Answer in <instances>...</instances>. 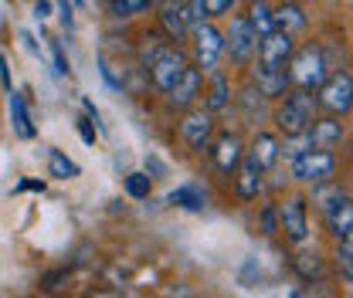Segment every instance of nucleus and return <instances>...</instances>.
Segmentation results:
<instances>
[{"mask_svg":"<svg viewBox=\"0 0 353 298\" xmlns=\"http://www.w3.org/2000/svg\"><path fill=\"white\" fill-rule=\"evenodd\" d=\"M75 3H79V7H85V0H75Z\"/></svg>","mask_w":353,"mask_h":298,"instance_id":"nucleus-45","label":"nucleus"},{"mask_svg":"<svg viewBox=\"0 0 353 298\" xmlns=\"http://www.w3.org/2000/svg\"><path fill=\"white\" fill-rule=\"evenodd\" d=\"M245 21H248V28L255 31V38H259V41H262L265 34H272V31H275L272 3H268V0H252V3L245 7Z\"/></svg>","mask_w":353,"mask_h":298,"instance_id":"nucleus-25","label":"nucleus"},{"mask_svg":"<svg viewBox=\"0 0 353 298\" xmlns=\"http://www.w3.org/2000/svg\"><path fill=\"white\" fill-rule=\"evenodd\" d=\"M316 109L333 116V119H343L353 112V75L347 68L330 72L326 82L316 88Z\"/></svg>","mask_w":353,"mask_h":298,"instance_id":"nucleus-4","label":"nucleus"},{"mask_svg":"<svg viewBox=\"0 0 353 298\" xmlns=\"http://www.w3.org/2000/svg\"><path fill=\"white\" fill-rule=\"evenodd\" d=\"M79 173L82 170H79L75 160H68V156H65L61 149H54V146L48 149V176H54V180H75Z\"/></svg>","mask_w":353,"mask_h":298,"instance_id":"nucleus-26","label":"nucleus"},{"mask_svg":"<svg viewBox=\"0 0 353 298\" xmlns=\"http://www.w3.org/2000/svg\"><path fill=\"white\" fill-rule=\"evenodd\" d=\"M279 231V211H275V204H268L262 211V234H275Z\"/></svg>","mask_w":353,"mask_h":298,"instance_id":"nucleus-34","label":"nucleus"},{"mask_svg":"<svg viewBox=\"0 0 353 298\" xmlns=\"http://www.w3.org/2000/svg\"><path fill=\"white\" fill-rule=\"evenodd\" d=\"M123 187H126V193H130L132 200H146V197H150V190H153V176L136 170V173L126 176V183H123Z\"/></svg>","mask_w":353,"mask_h":298,"instance_id":"nucleus-28","label":"nucleus"},{"mask_svg":"<svg viewBox=\"0 0 353 298\" xmlns=\"http://www.w3.org/2000/svg\"><path fill=\"white\" fill-rule=\"evenodd\" d=\"M68 278H72V268H51V271H44L41 275V285H38V288L51 295V292H58L61 281H68Z\"/></svg>","mask_w":353,"mask_h":298,"instance_id":"nucleus-30","label":"nucleus"},{"mask_svg":"<svg viewBox=\"0 0 353 298\" xmlns=\"http://www.w3.org/2000/svg\"><path fill=\"white\" fill-rule=\"evenodd\" d=\"M208 156H211V167L221 173V176H231L238 170V163L245 160V139L231 129H221L218 136L211 139L208 146Z\"/></svg>","mask_w":353,"mask_h":298,"instance_id":"nucleus-9","label":"nucleus"},{"mask_svg":"<svg viewBox=\"0 0 353 298\" xmlns=\"http://www.w3.org/2000/svg\"><path fill=\"white\" fill-rule=\"evenodd\" d=\"M306 136L312 142V149H333V146L343 142V123L333 119V116H316L312 126L306 129Z\"/></svg>","mask_w":353,"mask_h":298,"instance_id":"nucleus-18","label":"nucleus"},{"mask_svg":"<svg viewBox=\"0 0 353 298\" xmlns=\"http://www.w3.org/2000/svg\"><path fill=\"white\" fill-rule=\"evenodd\" d=\"M160 0H102V10L112 17V21H136L150 10H157Z\"/></svg>","mask_w":353,"mask_h":298,"instance_id":"nucleus-23","label":"nucleus"},{"mask_svg":"<svg viewBox=\"0 0 353 298\" xmlns=\"http://www.w3.org/2000/svg\"><path fill=\"white\" fill-rule=\"evenodd\" d=\"M157 28L170 44H183L190 38V24L183 17V0H160L157 3Z\"/></svg>","mask_w":353,"mask_h":298,"instance_id":"nucleus-13","label":"nucleus"},{"mask_svg":"<svg viewBox=\"0 0 353 298\" xmlns=\"http://www.w3.org/2000/svg\"><path fill=\"white\" fill-rule=\"evenodd\" d=\"M48 51H51V61H54V72L58 75H68V58H65V47L58 38H48Z\"/></svg>","mask_w":353,"mask_h":298,"instance_id":"nucleus-33","label":"nucleus"},{"mask_svg":"<svg viewBox=\"0 0 353 298\" xmlns=\"http://www.w3.org/2000/svg\"><path fill=\"white\" fill-rule=\"evenodd\" d=\"M75 126H79V136L85 139L88 146H95V123H92L88 116H79V119H75Z\"/></svg>","mask_w":353,"mask_h":298,"instance_id":"nucleus-35","label":"nucleus"},{"mask_svg":"<svg viewBox=\"0 0 353 298\" xmlns=\"http://www.w3.org/2000/svg\"><path fill=\"white\" fill-rule=\"evenodd\" d=\"M245 156H248V160H255L262 170H272V167L282 160V139H279V132L259 129V132H255V139L248 142Z\"/></svg>","mask_w":353,"mask_h":298,"instance_id":"nucleus-15","label":"nucleus"},{"mask_svg":"<svg viewBox=\"0 0 353 298\" xmlns=\"http://www.w3.org/2000/svg\"><path fill=\"white\" fill-rule=\"evenodd\" d=\"M201 88H204V72H201V68H194V65H187V68L180 72L176 85L167 92V109H174V112H187V109H194V105H197V98H201Z\"/></svg>","mask_w":353,"mask_h":298,"instance_id":"nucleus-11","label":"nucleus"},{"mask_svg":"<svg viewBox=\"0 0 353 298\" xmlns=\"http://www.w3.org/2000/svg\"><path fill=\"white\" fill-rule=\"evenodd\" d=\"M336 173V153L333 149H309L299 160H292V180L299 183H326Z\"/></svg>","mask_w":353,"mask_h":298,"instance_id":"nucleus-10","label":"nucleus"},{"mask_svg":"<svg viewBox=\"0 0 353 298\" xmlns=\"http://www.w3.org/2000/svg\"><path fill=\"white\" fill-rule=\"evenodd\" d=\"M88 298H116V295H105V292H95V295H88Z\"/></svg>","mask_w":353,"mask_h":298,"instance_id":"nucleus-43","label":"nucleus"},{"mask_svg":"<svg viewBox=\"0 0 353 298\" xmlns=\"http://www.w3.org/2000/svg\"><path fill=\"white\" fill-rule=\"evenodd\" d=\"M0 82H3V88L7 92H14V82H10V68H7V58L0 54Z\"/></svg>","mask_w":353,"mask_h":298,"instance_id":"nucleus-39","label":"nucleus"},{"mask_svg":"<svg viewBox=\"0 0 353 298\" xmlns=\"http://www.w3.org/2000/svg\"><path fill=\"white\" fill-rule=\"evenodd\" d=\"M34 17H38V21L51 17V0H34Z\"/></svg>","mask_w":353,"mask_h":298,"instance_id":"nucleus-41","label":"nucleus"},{"mask_svg":"<svg viewBox=\"0 0 353 298\" xmlns=\"http://www.w3.org/2000/svg\"><path fill=\"white\" fill-rule=\"evenodd\" d=\"M272 21H275V31H282V34H299V31H306L309 17L306 10L296 3V0H285V3H279V7H272Z\"/></svg>","mask_w":353,"mask_h":298,"instance_id":"nucleus-21","label":"nucleus"},{"mask_svg":"<svg viewBox=\"0 0 353 298\" xmlns=\"http://www.w3.org/2000/svg\"><path fill=\"white\" fill-rule=\"evenodd\" d=\"M350 298H353V295H350Z\"/></svg>","mask_w":353,"mask_h":298,"instance_id":"nucleus-46","label":"nucleus"},{"mask_svg":"<svg viewBox=\"0 0 353 298\" xmlns=\"http://www.w3.org/2000/svg\"><path fill=\"white\" fill-rule=\"evenodd\" d=\"M336 271H340L343 278H350L353 281V261L347 255H340V251H336Z\"/></svg>","mask_w":353,"mask_h":298,"instance_id":"nucleus-37","label":"nucleus"},{"mask_svg":"<svg viewBox=\"0 0 353 298\" xmlns=\"http://www.w3.org/2000/svg\"><path fill=\"white\" fill-rule=\"evenodd\" d=\"M234 105H238V112H241L245 123H262L265 119V98L259 95V88L252 85V82L234 95Z\"/></svg>","mask_w":353,"mask_h":298,"instance_id":"nucleus-24","label":"nucleus"},{"mask_svg":"<svg viewBox=\"0 0 353 298\" xmlns=\"http://www.w3.org/2000/svg\"><path fill=\"white\" fill-rule=\"evenodd\" d=\"M275 211H279V231L285 234V241H289V244H303V241L309 237V204H306V197L292 193V197L279 200Z\"/></svg>","mask_w":353,"mask_h":298,"instance_id":"nucleus-8","label":"nucleus"},{"mask_svg":"<svg viewBox=\"0 0 353 298\" xmlns=\"http://www.w3.org/2000/svg\"><path fill=\"white\" fill-rule=\"evenodd\" d=\"M262 167L255 163V160H241L238 163V170L231 173V183H234V197L238 200H255L259 193H262V187H265V176H262Z\"/></svg>","mask_w":353,"mask_h":298,"instance_id":"nucleus-16","label":"nucleus"},{"mask_svg":"<svg viewBox=\"0 0 353 298\" xmlns=\"http://www.w3.org/2000/svg\"><path fill=\"white\" fill-rule=\"evenodd\" d=\"M99 75L105 78V85L112 88V92H126V75L116 72V65L109 61V54H99Z\"/></svg>","mask_w":353,"mask_h":298,"instance_id":"nucleus-29","label":"nucleus"},{"mask_svg":"<svg viewBox=\"0 0 353 298\" xmlns=\"http://www.w3.org/2000/svg\"><path fill=\"white\" fill-rule=\"evenodd\" d=\"M285 298H303V295H299V292H289V295H285Z\"/></svg>","mask_w":353,"mask_h":298,"instance_id":"nucleus-44","label":"nucleus"},{"mask_svg":"<svg viewBox=\"0 0 353 298\" xmlns=\"http://www.w3.org/2000/svg\"><path fill=\"white\" fill-rule=\"evenodd\" d=\"M176 139L183 142L187 153H204L214 139V116L204 109V105H194L180 116L176 123Z\"/></svg>","mask_w":353,"mask_h":298,"instance_id":"nucleus-6","label":"nucleus"},{"mask_svg":"<svg viewBox=\"0 0 353 298\" xmlns=\"http://www.w3.org/2000/svg\"><path fill=\"white\" fill-rule=\"evenodd\" d=\"M323 211H326V227H330L333 237H343L347 231H353V197L350 193L333 197Z\"/></svg>","mask_w":353,"mask_h":298,"instance_id":"nucleus-19","label":"nucleus"},{"mask_svg":"<svg viewBox=\"0 0 353 298\" xmlns=\"http://www.w3.org/2000/svg\"><path fill=\"white\" fill-rule=\"evenodd\" d=\"M292 51H296V41H292V34H282V31H272V34H265L262 41H259V51H255V61H265V65H289V58H292Z\"/></svg>","mask_w":353,"mask_h":298,"instance_id":"nucleus-17","label":"nucleus"},{"mask_svg":"<svg viewBox=\"0 0 353 298\" xmlns=\"http://www.w3.org/2000/svg\"><path fill=\"white\" fill-rule=\"evenodd\" d=\"M292 271L303 275L306 281L323 278V257L316 255V251H296V255H292Z\"/></svg>","mask_w":353,"mask_h":298,"instance_id":"nucleus-27","label":"nucleus"},{"mask_svg":"<svg viewBox=\"0 0 353 298\" xmlns=\"http://www.w3.org/2000/svg\"><path fill=\"white\" fill-rule=\"evenodd\" d=\"M309 149H312V142H309L306 132H303V136H289V139L282 142V156H289V160H299Z\"/></svg>","mask_w":353,"mask_h":298,"instance_id":"nucleus-31","label":"nucleus"},{"mask_svg":"<svg viewBox=\"0 0 353 298\" xmlns=\"http://www.w3.org/2000/svg\"><path fill=\"white\" fill-rule=\"evenodd\" d=\"M255 51H259V38L248 28L245 14H231V21L224 28V54L231 58L234 68H248L255 61Z\"/></svg>","mask_w":353,"mask_h":298,"instance_id":"nucleus-7","label":"nucleus"},{"mask_svg":"<svg viewBox=\"0 0 353 298\" xmlns=\"http://www.w3.org/2000/svg\"><path fill=\"white\" fill-rule=\"evenodd\" d=\"M316 95L312 92H303V88H289L279 102H275V109H272V123L279 129V136H303L309 126H312V119H316Z\"/></svg>","mask_w":353,"mask_h":298,"instance_id":"nucleus-1","label":"nucleus"},{"mask_svg":"<svg viewBox=\"0 0 353 298\" xmlns=\"http://www.w3.org/2000/svg\"><path fill=\"white\" fill-rule=\"evenodd\" d=\"M187 65H190V58H187V47L183 44H163L157 51V58L150 61V68H146V82L157 88L160 95H167L176 85V78H180V72Z\"/></svg>","mask_w":353,"mask_h":298,"instance_id":"nucleus-5","label":"nucleus"},{"mask_svg":"<svg viewBox=\"0 0 353 298\" xmlns=\"http://www.w3.org/2000/svg\"><path fill=\"white\" fill-rule=\"evenodd\" d=\"M201 98H204V109L211 112V116H218V112H224L228 105H231V78L221 72V68H214V72H208V78H204V88H201Z\"/></svg>","mask_w":353,"mask_h":298,"instance_id":"nucleus-14","label":"nucleus"},{"mask_svg":"<svg viewBox=\"0 0 353 298\" xmlns=\"http://www.w3.org/2000/svg\"><path fill=\"white\" fill-rule=\"evenodd\" d=\"M58 3V17H61V24L72 31V24H75V14H72V3L68 0H54Z\"/></svg>","mask_w":353,"mask_h":298,"instance_id":"nucleus-36","label":"nucleus"},{"mask_svg":"<svg viewBox=\"0 0 353 298\" xmlns=\"http://www.w3.org/2000/svg\"><path fill=\"white\" fill-rule=\"evenodd\" d=\"M14 190H17V193H21V190H38V193H44V180H21Z\"/></svg>","mask_w":353,"mask_h":298,"instance_id":"nucleus-40","label":"nucleus"},{"mask_svg":"<svg viewBox=\"0 0 353 298\" xmlns=\"http://www.w3.org/2000/svg\"><path fill=\"white\" fill-rule=\"evenodd\" d=\"M167 204H170V207H180V211L197 213L208 207V190H204L201 183H194V180H190V183H180L176 190H170Z\"/></svg>","mask_w":353,"mask_h":298,"instance_id":"nucleus-22","label":"nucleus"},{"mask_svg":"<svg viewBox=\"0 0 353 298\" xmlns=\"http://www.w3.org/2000/svg\"><path fill=\"white\" fill-rule=\"evenodd\" d=\"M201 3H204L208 21H221V17L234 14V0H201Z\"/></svg>","mask_w":353,"mask_h":298,"instance_id":"nucleus-32","label":"nucleus"},{"mask_svg":"<svg viewBox=\"0 0 353 298\" xmlns=\"http://www.w3.org/2000/svg\"><path fill=\"white\" fill-rule=\"evenodd\" d=\"M187 58L194 68H201L204 75L221 68V58H224V31H221L214 21H204L197 28H190V38H187Z\"/></svg>","mask_w":353,"mask_h":298,"instance_id":"nucleus-3","label":"nucleus"},{"mask_svg":"<svg viewBox=\"0 0 353 298\" xmlns=\"http://www.w3.org/2000/svg\"><path fill=\"white\" fill-rule=\"evenodd\" d=\"M7 105H10L14 136H17V139H34V136H38V126H34V119H31V109H28L24 92H7Z\"/></svg>","mask_w":353,"mask_h":298,"instance_id":"nucleus-20","label":"nucleus"},{"mask_svg":"<svg viewBox=\"0 0 353 298\" xmlns=\"http://www.w3.org/2000/svg\"><path fill=\"white\" fill-rule=\"evenodd\" d=\"M21 41H24V47H28L31 54H41V51H38V44H34V38H31L28 31H21Z\"/></svg>","mask_w":353,"mask_h":298,"instance_id":"nucleus-42","label":"nucleus"},{"mask_svg":"<svg viewBox=\"0 0 353 298\" xmlns=\"http://www.w3.org/2000/svg\"><path fill=\"white\" fill-rule=\"evenodd\" d=\"M289 72V85L292 88H303V92H316V88L326 82L330 68H326V58H323V47L319 41H306L299 44L285 65Z\"/></svg>","mask_w":353,"mask_h":298,"instance_id":"nucleus-2","label":"nucleus"},{"mask_svg":"<svg viewBox=\"0 0 353 298\" xmlns=\"http://www.w3.org/2000/svg\"><path fill=\"white\" fill-rule=\"evenodd\" d=\"M252 85L259 88L265 102H279L285 92H289V72L282 65H265V61H252Z\"/></svg>","mask_w":353,"mask_h":298,"instance_id":"nucleus-12","label":"nucleus"},{"mask_svg":"<svg viewBox=\"0 0 353 298\" xmlns=\"http://www.w3.org/2000/svg\"><path fill=\"white\" fill-rule=\"evenodd\" d=\"M336 241H340V255H347L353 261V231H347V234L336 237Z\"/></svg>","mask_w":353,"mask_h":298,"instance_id":"nucleus-38","label":"nucleus"}]
</instances>
